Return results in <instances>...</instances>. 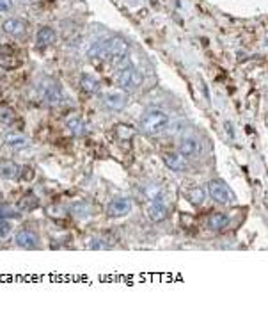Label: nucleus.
<instances>
[{
	"label": "nucleus",
	"instance_id": "f257e3e1",
	"mask_svg": "<svg viewBox=\"0 0 268 322\" xmlns=\"http://www.w3.org/2000/svg\"><path fill=\"white\" fill-rule=\"evenodd\" d=\"M169 116L167 112H163L160 109H149L144 112V116L140 118V130L144 134H149V135H156V134H162L163 130L167 128L169 125Z\"/></svg>",
	"mask_w": 268,
	"mask_h": 322
},
{
	"label": "nucleus",
	"instance_id": "f03ea898",
	"mask_svg": "<svg viewBox=\"0 0 268 322\" xmlns=\"http://www.w3.org/2000/svg\"><path fill=\"white\" fill-rule=\"evenodd\" d=\"M103 45H105L107 59H110L112 63H119L128 55V43L121 36H112L107 41H103Z\"/></svg>",
	"mask_w": 268,
	"mask_h": 322
},
{
	"label": "nucleus",
	"instance_id": "7ed1b4c3",
	"mask_svg": "<svg viewBox=\"0 0 268 322\" xmlns=\"http://www.w3.org/2000/svg\"><path fill=\"white\" fill-rule=\"evenodd\" d=\"M208 193L220 205H231L236 201V196H234V193L231 191V187L222 180H211L210 184H208Z\"/></svg>",
	"mask_w": 268,
	"mask_h": 322
},
{
	"label": "nucleus",
	"instance_id": "20e7f679",
	"mask_svg": "<svg viewBox=\"0 0 268 322\" xmlns=\"http://www.w3.org/2000/svg\"><path fill=\"white\" fill-rule=\"evenodd\" d=\"M140 82V75L135 68L130 63H125L119 68V73H117V84L125 89H132V87L139 86Z\"/></svg>",
	"mask_w": 268,
	"mask_h": 322
},
{
	"label": "nucleus",
	"instance_id": "39448f33",
	"mask_svg": "<svg viewBox=\"0 0 268 322\" xmlns=\"http://www.w3.org/2000/svg\"><path fill=\"white\" fill-rule=\"evenodd\" d=\"M41 96H43L45 102L52 107L59 105V103L63 102V91H61L57 82H54V80L50 79L41 84Z\"/></svg>",
	"mask_w": 268,
	"mask_h": 322
},
{
	"label": "nucleus",
	"instance_id": "423d86ee",
	"mask_svg": "<svg viewBox=\"0 0 268 322\" xmlns=\"http://www.w3.org/2000/svg\"><path fill=\"white\" fill-rule=\"evenodd\" d=\"M132 200L130 198H116L109 203L107 207V214L109 217H123V216H128L132 212Z\"/></svg>",
	"mask_w": 268,
	"mask_h": 322
},
{
	"label": "nucleus",
	"instance_id": "0eeeda50",
	"mask_svg": "<svg viewBox=\"0 0 268 322\" xmlns=\"http://www.w3.org/2000/svg\"><path fill=\"white\" fill-rule=\"evenodd\" d=\"M16 244L24 249H34L38 246V237L32 230L29 228H20L16 233Z\"/></svg>",
	"mask_w": 268,
	"mask_h": 322
},
{
	"label": "nucleus",
	"instance_id": "6e6552de",
	"mask_svg": "<svg viewBox=\"0 0 268 322\" xmlns=\"http://www.w3.org/2000/svg\"><path fill=\"white\" fill-rule=\"evenodd\" d=\"M6 34L13 36V38H20V36H24L27 32V24L24 20H20V18H9V20L4 22L2 25Z\"/></svg>",
	"mask_w": 268,
	"mask_h": 322
},
{
	"label": "nucleus",
	"instance_id": "1a4fd4ad",
	"mask_svg": "<svg viewBox=\"0 0 268 322\" xmlns=\"http://www.w3.org/2000/svg\"><path fill=\"white\" fill-rule=\"evenodd\" d=\"M146 214H148L149 221H153V223H162L163 219H167L169 208L162 201H153L148 207V210H146Z\"/></svg>",
	"mask_w": 268,
	"mask_h": 322
},
{
	"label": "nucleus",
	"instance_id": "9d476101",
	"mask_svg": "<svg viewBox=\"0 0 268 322\" xmlns=\"http://www.w3.org/2000/svg\"><path fill=\"white\" fill-rule=\"evenodd\" d=\"M103 102H105V107L114 112H119L126 107V94L123 93H107L103 96Z\"/></svg>",
	"mask_w": 268,
	"mask_h": 322
},
{
	"label": "nucleus",
	"instance_id": "9b49d317",
	"mask_svg": "<svg viewBox=\"0 0 268 322\" xmlns=\"http://www.w3.org/2000/svg\"><path fill=\"white\" fill-rule=\"evenodd\" d=\"M20 171H22V168H20L15 160H8V158L0 160V178H4V180H15V178L20 177Z\"/></svg>",
	"mask_w": 268,
	"mask_h": 322
},
{
	"label": "nucleus",
	"instance_id": "f8f14e48",
	"mask_svg": "<svg viewBox=\"0 0 268 322\" xmlns=\"http://www.w3.org/2000/svg\"><path fill=\"white\" fill-rule=\"evenodd\" d=\"M199 151H201V142H199L195 137H185V139H181V142H179V151H178V153H181L183 157H194V155H197Z\"/></svg>",
	"mask_w": 268,
	"mask_h": 322
},
{
	"label": "nucleus",
	"instance_id": "ddd939ff",
	"mask_svg": "<svg viewBox=\"0 0 268 322\" xmlns=\"http://www.w3.org/2000/svg\"><path fill=\"white\" fill-rule=\"evenodd\" d=\"M163 162L172 171H185L187 169V158L183 157L181 153H165L163 155Z\"/></svg>",
	"mask_w": 268,
	"mask_h": 322
},
{
	"label": "nucleus",
	"instance_id": "4468645a",
	"mask_svg": "<svg viewBox=\"0 0 268 322\" xmlns=\"http://www.w3.org/2000/svg\"><path fill=\"white\" fill-rule=\"evenodd\" d=\"M4 142L9 146L11 149H15V151H22V149L29 148V139L25 137V135L22 134H15V132H11V134H8L4 137Z\"/></svg>",
	"mask_w": 268,
	"mask_h": 322
},
{
	"label": "nucleus",
	"instance_id": "2eb2a0df",
	"mask_svg": "<svg viewBox=\"0 0 268 322\" xmlns=\"http://www.w3.org/2000/svg\"><path fill=\"white\" fill-rule=\"evenodd\" d=\"M55 41V31L52 27H39L38 34H36V43L41 48L48 47Z\"/></svg>",
	"mask_w": 268,
	"mask_h": 322
},
{
	"label": "nucleus",
	"instance_id": "dca6fc26",
	"mask_svg": "<svg viewBox=\"0 0 268 322\" xmlns=\"http://www.w3.org/2000/svg\"><path fill=\"white\" fill-rule=\"evenodd\" d=\"M66 128L71 132V135H75V137H82V135L87 134V126L86 123L82 121L80 118H77V116H73V118H70L66 121Z\"/></svg>",
	"mask_w": 268,
	"mask_h": 322
},
{
	"label": "nucleus",
	"instance_id": "f3484780",
	"mask_svg": "<svg viewBox=\"0 0 268 322\" xmlns=\"http://www.w3.org/2000/svg\"><path fill=\"white\" fill-rule=\"evenodd\" d=\"M227 224H229V217L225 216V214H222V212H215V214H211V216L208 217V228L215 230V232L225 228Z\"/></svg>",
	"mask_w": 268,
	"mask_h": 322
},
{
	"label": "nucleus",
	"instance_id": "a211bd4d",
	"mask_svg": "<svg viewBox=\"0 0 268 322\" xmlns=\"http://www.w3.org/2000/svg\"><path fill=\"white\" fill-rule=\"evenodd\" d=\"M70 212L73 214L77 219H86V217L91 216V205L87 201H75L71 205Z\"/></svg>",
	"mask_w": 268,
	"mask_h": 322
},
{
	"label": "nucleus",
	"instance_id": "6ab92c4d",
	"mask_svg": "<svg viewBox=\"0 0 268 322\" xmlns=\"http://www.w3.org/2000/svg\"><path fill=\"white\" fill-rule=\"evenodd\" d=\"M38 207H39V200H38V196L32 193L25 194V196L20 198V201H18V208L20 210H25V212H31V210H34V208H38Z\"/></svg>",
	"mask_w": 268,
	"mask_h": 322
},
{
	"label": "nucleus",
	"instance_id": "aec40b11",
	"mask_svg": "<svg viewBox=\"0 0 268 322\" xmlns=\"http://www.w3.org/2000/svg\"><path fill=\"white\" fill-rule=\"evenodd\" d=\"M204 198H206V193L202 187H192L187 191V200L190 201L192 205H202L204 203Z\"/></svg>",
	"mask_w": 268,
	"mask_h": 322
},
{
	"label": "nucleus",
	"instance_id": "412c9836",
	"mask_svg": "<svg viewBox=\"0 0 268 322\" xmlns=\"http://www.w3.org/2000/svg\"><path fill=\"white\" fill-rule=\"evenodd\" d=\"M80 87L84 93L87 94H94L98 91V82L91 77V75H82L80 79Z\"/></svg>",
	"mask_w": 268,
	"mask_h": 322
},
{
	"label": "nucleus",
	"instance_id": "4be33fe9",
	"mask_svg": "<svg viewBox=\"0 0 268 322\" xmlns=\"http://www.w3.org/2000/svg\"><path fill=\"white\" fill-rule=\"evenodd\" d=\"M185 128H187V121L185 119H176V121H169L165 130L169 132V135H179Z\"/></svg>",
	"mask_w": 268,
	"mask_h": 322
},
{
	"label": "nucleus",
	"instance_id": "5701e85b",
	"mask_svg": "<svg viewBox=\"0 0 268 322\" xmlns=\"http://www.w3.org/2000/svg\"><path fill=\"white\" fill-rule=\"evenodd\" d=\"M16 119V112L9 107H0V123L4 125H13Z\"/></svg>",
	"mask_w": 268,
	"mask_h": 322
},
{
	"label": "nucleus",
	"instance_id": "b1692460",
	"mask_svg": "<svg viewBox=\"0 0 268 322\" xmlns=\"http://www.w3.org/2000/svg\"><path fill=\"white\" fill-rule=\"evenodd\" d=\"M89 57L91 59H107V55H105V45L103 43H96V45H93V47L89 48Z\"/></svg>",
	"mask_w": 268,
	"mask_h": 322
},
{
	"label": "nucleus",
	"instance_id": "393cba45",
	"mask_svg": "<svg viewBox=\"0 0 268 322\" xmlns=\"http://www.w3.org/2000/svg\"><path fill=\"white\" fill-rule=\"evenodd\" d=\"M20 217V212L13 210V208L6 207L4 203L0 205V219H18Z\"/></svg>",
	"mask_w": 268,
	"mask_h": 322
},
{
	"label": "nucleus",
	"instance_id": "a878e982",
	"mask_svg": "<svg viewBox=\"0 0 268 322\" xmlns=\"http://www.w3.org/2000/svg\"><path fill=\"white\" fill-rule=\"evenodd\" d=\"M116 134H117V137H121V139H130L133 135V128L132 126H126V125H119L117 126V130H116Z\"/></svg>",
	"mask_w": 268,
	"mask_h": 322
},
{
	"label": "nucleus",
	"instance_id": "bb28decb",
	"mask_svg": "<svg viewBox=\"0 0 268 322\" xmlns=\"http://www.w3.org/2000/svg\"><path fill=\"white\" fill-rule=\"evenodd\" d=\"M48 216L50 217H66V210H64L63 207H57V205H52V207H48Z\"/></svg>",
	"mask_w": 268,
	"mask_h": 322
},
{
	"label": "nucleus",
	"instance_id": "cd10ccee",
	"mask_svg": "<svg viewBox=\"0 0 268 322\" xmlns=\"http://www.w3.org/2000/svg\"><path fill=\"white\" fill-rule=\"evenodd\" d=\"M11 223H8L6 219H0V239H6L11 233Z\"/></svg>",
	"mask_w": 268,
	"mask_h": 322
},
{
	"label": "nucleus",
	"instance_id": "c85d7f7f",
	"mask_svg": "<svg viewBox=\"0 0 268 322\" xmlns=\"http://www.w3.org/2000/svg\"><path fill=\"white\" fill-rule=\"evenodd\" d=\"M89 249H110V246L103 240H98V239H93L89 244Z\"/></svg>",
	"mask_w": 268,
	"mask_h": 322
},
{
	"label": "nucleus",
	"instance_id": "c756f323",
	"mask_svg": "<svg viewBox=\"0 0 268 322\" xmlns=\"http://www.w3.org/2000/svg\"><path fill=\"white\" fill-rule=\"evenodd\" d=\"M18 178H22V180H24V182L32 180V178H34V169L25 168L24 171H20V177H18Z\"/></svg>",
	"mask_w": 268,
	"mask_h": 322
},
{
	"label": "nucleus",
	"instance_id": "7c9ffc66",
	"mask_svg": "<svg viewBox=\"0 0 268 322\" xmlns=\"http://www.w3.org/2000/svg\"><path fill=\"white\" fill-rule=\"evenodd\" d=\"M13 9V0H0V13H8Z\"/></svg>",
	"mask_w": 268,
	"mask_h": 322
},
{
	"label": "nucleus",
	"instance_id": "2f4dec72",
	"mask_svg": "<svg viewBox=\"0 0 268 322\" xmlns=\"http://www.w3.org/2000/svg\"><path fill=\"white\" fill-rule=\"evenodd\" d=\"M2 201H4V194L0 193V205H2Z\"/></svg>",
	"mask_w": 268,
	"mask_h": 322
}]
</instances>
